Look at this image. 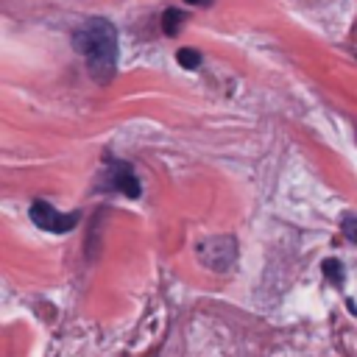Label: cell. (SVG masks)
Returning a JSON list of instances; mask_svg holds the SVG:
<instances>
[{
	"mask_svg": "<svg viewBox=\"0 0 357 357\" xmlns=\"http://www.w3.org/2000/svg\"><path fill=\"white\" fill-rule=\"evenodd\" d=\"M31 220H33L39 229H45V231L61 234V231H70V229L75 226L78 215H61V212H56L47 201H36V204L31 206Z\"/></svg>",
	"mask_w": 357,
	"mask_h": 357,
	"instance_id": "3957f363",
	"label": "cell"
},
{
	"mask_svg": "<svg viewBox=\"0 0 357 357\" xmlns=\"http://www.w3.org/2000/svg\"><path fill=\"white\" fill-rule=\"evenodd\" d=\"M198 257L212 271H229L234 257H237V248H234L231 237H212V240L198 245Z\"/></svg>",
	"mask_w": 357,
	"mask_h": 357,
	"instance_id": "7a4b0ae2",
	"label": "cell"
},
{
	"mask_svg": "<svg viewBox=\"0 0 357 357\" xmlns=\"http://www.w3.org/2000/svg\"><path fill=\"white\" fill-rule=\"evenodd\" d=\"M114 184H117L126 195H139V184H137V178H134L126 167H120V173L114 176Z\"/></svg>",
	"mask_w": 357,
	"mask_h": 357,
	"instance_id": "277c9868",
	"label": "cell"
},
{
	"mask_svg": "<svg viewBox=\"0 0 357 357\" xmlns=\"http://www.w3.org/2000/svg\"><path fill=\"white\" fill-rule=\"evenodd\" d=\"M190 3H201V0H190Z\"/></svg>",
	"mask_w": 357,
	"mask_h": 357,
	"instance_id": "9c48e42d",
	"label": "cell"
},
{
	"mask_svg": "<svg viewBox=\"0 0 357 357\" xmlns=\"http://www.w3.org/2000/svg\"><path fill=\"white\" fill-rule=\"evenodd\" d=\"M73 42L75 50L86 59V70L92 73V78L106 84L114 75V64H117V31L112 28V22L100 17L89 20L75 31Z\"/></svg>",
	"mask_w": 357,
	"mask_h": 357,
	"instance_id": "6da1fadb",
	"label": "cell"
},
{
	"mask_svg": "<svg viewBox=\"0 0 357 357\" xmlns=\"http://www.w3.org/2000/svg\"><path fill=\"white\" fill-rule=\"evenodd\" d=\"M178 61L184 64V67H198V61H201V56L198 53H192V50H178Z\"/></svg>",
	"mask_w": 357,
	"mask_h": 357,
	"instance_id": "8992f818",
	"label": "cell"
},
{
	"mask_svg": "<svg viewBox=\"0 0 357 357\" xmlns=\"http://www.w3.org/2000/svg\"><path fill=\"white\" fill-rule=\"evenodd\" d=\"M324 271L329 273L332 282H337V284L343 282V265H340V262H332V259H329V262H324Z\"/></svg>",
	"mask_w": 357,
	"mask_h": 357,
	"instance_id": "5b68a950",
	"label": "cell"
},
{
	"mask_svg": "<svg viewBox=\"0 0 357 357\" xmlns=\"http://www.w3.org/2000/svg\"><path fill=\"white\" fill-rule=\"evenodd\" d=\"M165 20H167V22H165V31H167V33H176V22H181V14H178V11H167Z\"/></svg>",
	"mask_w": 357,
	"mask_h": 357,
	"instance_id": "ba28073f",
	"label": "cell"
},
{
	"mask_svg": "<svg viewBox=\"0 0 357 357\" xmlns=\"http://www.w3.org/2000/svg\"><path fill=\"white\" fill-rule=\"evenodd\" d=\"M343 234L357 243V218H346V220H343Z\"/></svg>",
	"mask_w": 357,
	"mask_h": 357,
	"instance_id": "52a82bcc",
	"label": "cell"
}]
</instances>
